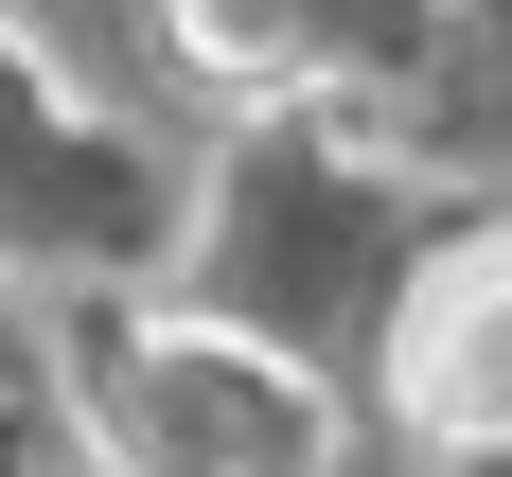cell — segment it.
I'll return each mask as SVG.
<instances>
[{"instance_id":"cell-1","label":"cell","mask_w":512,"mask_h":477,"mask_svg":"<svg viewBox=\"0 0 512 477\" xmlns=\"http://www.w3.org/2000/svg\"><path fill=\"white\" fill-rule=\"evenodd\" d=\"M71 407H89L106 477H318L336 460V407L265 336H212V318H106L71 354Z\"/></svg>"},{"instance_id":"cell-2","label":"cell","mask_w":512,"mask_h":477,"mask_svg":"<svg viewBox=\"0 0 512 477\" xmlns=\"http://www.w3.org/2000/svg\"><path fill=\"white\" fill-rule=\"evenodd\" d=\"M407 407L460 442V460H512V248H477L442 301L407 318Z\"/></svg>"},{"instance_id":"cell-3","label":"cell","mask_w":512,"mask_h":477,"mask_svg":"<svg viewBox=\"0 0 512 477\" xmlns=\"http://www.w3.org/2000/svg\"><path fill=\"white\" fill-rule=\"evenodd\" d=\"M106 195H124L106 142L36 89V53H0V230H18V248H89V230H124Z\"/></svg>"},{"instance_id":"cell-4","label":"cell","mask_w":512,"mask_h":477,"mask_svg":"<svg viewBox=\"0 0 512 477\" xmlns=\"http://www.w3.org/2000/svg\"><path fill=\"white\" fill-rule=\"evenodd\" d=\"M177 36L230 89H301V71H354L371 36H407V0H177Z\"/></svg>"},{"instance_id":"cell-5","label":"cell","mask_w":512,"mask_h":477,"mask_svg":"<svg viewBox=\"0 0 512 477\" xmlns=\"http://www.w3.org/2000/svg\"><path fill=\"white\" fill-rule=\"evenodd\" d=\"M477 477H512V460H477Z\"/></svg>"}]
</instances>
